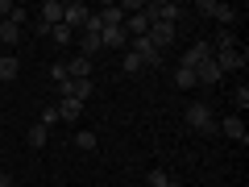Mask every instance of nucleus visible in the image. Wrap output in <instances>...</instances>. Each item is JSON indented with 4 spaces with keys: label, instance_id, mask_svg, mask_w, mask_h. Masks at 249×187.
Here are the masks:
<instances>
[{
    "label": "nucleus",
    "instance_id": "obj_18",
    "mask_svg": "<svg viewBox=\"0 0 249 187\" xmlns=\"http://www.w3.org/2000/svg\"><path fill=\"white\" fill-rule=\"evenodd\" d=\"M83 34H104V17H100V13H88V21H83Z\"/></svg>",
    "mask_w": 249,
    "mask_h": 187
},
{
    "label": "nucleus",
    "instance_id": "obj_19",
    "mask_svg": "<svg viewBox=\"0 0 249 187\" xmlns=\"http://www.w3.org/2000/svg\"><path fill=\"white\" fill-rule=\"evenodd\" d=\"M232 46H237V34H232V29H220V34H216V46H212V50H232Z\"/></svg>",
    "mask_w": 249,
    "mask_h": 187
},
{
    "label": "nucleus",
    "instance_id": "obj_12",
    "mask_svg": "<svg viewBox=\"0 0 249 187\" xmlns=\"http://www.w3.org/2000/svg\"><path fill=\"white\" fill-rule=\"evenodd\" d=\"M88 75H91V58L75 54V58L67 62V79H88Z\"/></svg>",
    "mask_w": 249,
    "mask_h": 187
},
{
    "label": "nucleus",
    "instance_id": "obj_13",
    "mask_svg": "<svg viewBox=\"0 0 249 187\" xmlns=\"http://www.w3.org/2000/svg\"><path fill=\"white\" fill-rule=\"evenodd\" d=\"M17 75H21V58H17V54H0V79H17Z\"/></svg>",
    "mask_w": 249,
    "mask_h": 187
},
{
    "label": "nucleus",
    "instance_id": "obj_8",
    "mask_svg": "<svg viewBox=\"0 0 249 187\" xmlns=\"http://www.w3.org/2000/svg\"><path fill=\"white\" fill-rule=\"evenodd\" d=\"M216 129H220L224 137H232V142H241V146L249 142V129H245V121H241V116H224V121L216 125Z\"/></svg>",
    "mask_w": 249,
    "mask_h": 187
},
{
    "label": "nucleus",
    "instance_id": "obj_5",
    "mask_svg": "<svg viewBox=\"0 0 249 187\" xmlns=\"http://www.w3.org/2000/svg\"><path fill=\"white\" fill-rule=\"evenodd\" d=\"M145 17H150V21H162V25H178V4H166V0L145 4Z\"/></svg>",
    "mask_w": 249,
    "mask_h": 187
},
{
    "label": "nucleus",
    "instance_id": "obj_20",
    "mask_svg": "<svg viewBox=\"0 0 249 187\" xmlns=\"http://www.w3.org/2000/svg\"><path fill=\"white\" fill-rule=\"evenodd\" d=\"M145 187H170V175H166V170H158V167H154L150 175H145Z\"/></svg>",
    "mask_w": 249,
    "mask_h": 187
},
{
    "label": "nucleus",
    "instance_id": "obj_29",
    "mask_svg": "<svg viewBox=\"0 0 249 187\" xmlns=\"http://www.w3.org/2000/svg\"><path fill=\"white\" fill-rule=\"evenodd\" d=\"M9 13H13V4H4V0H0V21H9Z\"/></svg>",
    "mask_w": 249,
    "mask_h": 187
},
{
    "label": "nucleus",
    "instance_id": "obj_10",
    "mask_svg": "<svg viewBox=\"0 0 249 187\" xmlns=\"http://www.w3.org/2000/svg\"><path fill=\"white\" fill-rule=\"evenodd\" d=\"M204 58H212V46H208V42H196L191 50L183 54V62H178V67H187V71H196V67H199Z\"/></svg>",
    "mask_w": 249,
    "mask_h": 187
},
{
    "label": "nucleus",
    "instance_id": "obj_2",
    "mask_svg": "<svg viewBox=\"0 0 249 187\" xmlns=\"http://www.w3.org/2000/svg\"><path fill=\"white\" fill-rule=\"evenodd\" d=\"M183 116H187L191 129H199V133H216V121H212V112H208V104H191Z\"/></svg>",
    "mask_w": 249,
    "mask_h": 187
},
{
    "label": "nucleus",
    "instance_id": "obj_31",
    "mask_svg": "<svg viewBox=\"0 0 249 187\" xmlns=\"http://www.w3.org/2000/svg\"><path fill=\"white\" fill-rule=\"evenodd\" d=\"M170 187H175V183H170Z\"/></svg>",
    "mask_w": 249,
    "mask_h": 187
},
{
    "label": "nucleus",
    "instance_id": "obj_28",
    "mask_svg": "<svg viewBox=\"0 0 249 187\" xmlns=\"http://www.w3.org/2000/svg\"><path fill=\"white\" fill-rule=\"evenodd\" d=\"M232 100H237V108H249V88H245V83L237 88V96H232Z\"/></svg>",
    "mask_w": 249,
    "mask_h": 187
},
{
    "label": "nucleus",
    "instance_id": "obj_6",
    "mask_svg": "<svg viewBox=\"0 0 249 187\" xmlns=\"http://www.w3.org/2000/svg\"><path fill=\"white\" fill-rule=\"evenodd\" d=\"M88 4H79V0H75V4H62V25H67V29H71V34H75V29H83V21H88Z\"/></svg>",
    "mask_w": 249,
    "mask_h": 187
},
{
    "label": "nucleus",
    "instance_id": "obj_4",
    "mask_svg": "<svg viewBox=\"0 0 249 187\" xmlns=\"http://www.w3.org/2000/svg\"><path fill=\"white\" fill-rule=\"evenodd\" d=\"M54 25H62V0H46L42 17H37V34H50Z\"/></svg>",
    "mask_w": 249,
    "mask_h": 187
},
{
    "label": "nucleus",
    "instance_id": "obj_22",
    "mask_svg": "<svg viewBox=\"0 0 249 187\" xmlns=\"http://www.w3.org/2000/svg\"><path fill=\"white\" fill-rule=\"evenodd\" d=\"M75 146H79V150H96V133H88V129H83V133H75Z\"/></svg>",
    "mask_w": 249,
    "mask_h": 187
},
{
    "label": "nucleus",
    "instance_id": "obj_9",
    "mask_svg": "<svg viewBox=\"0 0 249 187\" xmlns=\"http://www.w3.org/2000/svg\"><path fill=\"white\" fill-rule=\"evenodd\" d=\"M145 37H150V46H154V50H162V46H170V42H175V25L150 21V34H145Z\"/></svg>",
    "mask_w": 249,
    "mask_h": 187
},
{
    "label": "nucleus",
    "instance_id": "obj_27",
    "mask_svg": "<svg viewBox=\"0 0 249 187\" xmlns=\"http://www.w3.org/2000/svg\"><path fill=\"white\" fill-rule=\"evenodd\" d=\"M54 121H58V108H42V121H37V125H46V129H50Z\"/></svg>",
    "mask_w": 249,
    "mask_h": 187
},
{
    "label": "nucleus",
    "instance_id": "obj_16",
    "mask_svg": "<svg viewBox=\"0 0 249 187\" xmlns=\"http://www.w3.org/2000/svg\"><path fill=\"white\" fill-rule=\"evenodd\" d=\"M46 137H50V129H46V125H34V129H29V146H34V150H42Z\"/></svg>",
    "mask_w": 249,
    "mask_h": 187
},
{
    "label": "nucleus",
    "instance_id": "obj_30",
    "mask_svg": "<svg viewBox=\"0 0 249 187\" xmlns=\"http://www.w3.org/2000/svg\"><path fill=\"white\" fill-rule=\"evenodd\" d=\"M0 187H13V179H9V175H0Z\"/></svg>",
    "mask_w": 249,
    "mask_h": 187
},
{
    "label": "nucleus",
    "instance_id": "obj_11",
    "mask_svg": "<svg viewBox=\"0 0 249 187\" xmlns=\"http://www.w3.org/2000/svg\"><path fill=\"white\" fill-rule=\"evenodd\" d=\"M224 75H220V67H216V58H204L196 67V83H220Z\"/></svg>",
    "mask_w": 249,
    "mask_h": 187
},
{
    "label": "nucleus",
    "instance_id": "obj_25",
    "mask_svg": "<svg viewBox=\"0 0 249 187\" xmlns=\"http://www.w3.org/2000/svg\"><path fill=\"white\" fill-rule=\"evenodd\" d=\"M50 37H54V42H71L75 34H71V29H67V25H54V29H50Z\"/></svg>",
    "mask_w": 249,
    "mask_h": 187
},
{
    "label": "nucleus",
    "instance_id": "obj_23",
    "mask_svg": "<svg viewBox=\"0 0 249 187\" xmlns=\"http://www.w3.org/2000/svg\"><path fill=\"white\" fill-rule=\"evenodd\" d=\"M121 67H124V75H133V71H142V58H137V54L129 50V54H124V62H121Z\"/></svg>",
    "mask_w": 249,
    "mask_h": 187
},
{
    "label": "nucleus",
    "instance_id": "obj_14",
    "mask_svg": "<svg viewBox=\"0 0 249 187\" xmlns=\"http://www.w3.org/2000/svg\"><path fill=\"white\" fill-rule=\"evenodd\" d=\"M54 108H58V121H75V116L83 112V104H79V100H71V96H62Z\"/></svg>",
    "mask_w": 249,
    "mask_h": 187
},
{
    "label": "nucleus",
    "instance_id": "obj_7",
    "mask_svg": "<svg viewBox=\"0 0 249 187\" xmlns=\"http://www.w3.org/2000/svg\"><path fill=\"white\" fill-rule=\"evenodd\" d=\"M100 46H104V50H124V46H129V34H124V25H104V34H100Z\"/></svg>",
    "mask_w": 249,
    "mask_h": 187
},
{
    "label": "nucleus",
    "instance_id": "obj_24",
    "mask_svg": "<svg viewBox=\"0 0 249 187\" xmlns=\"http://www.w3.org/2000/svg\"><path fill=\"white\" fill-rule=\"evenodd\" d=\"M50 79L54 83H67V62H54V67H50Z\"/></svg>",
    "mask_w": 249,
    "mask_h": 187
},
{
    "label": "nucleus",
    "instance_id": "obj_26",
    "mask_svg": "<svg viewBox=\"0 0 249 187\" xmlns=\"http://www.w3.org/2000/svg\"><path fill=\"white\" fill-rule=\"evenodd\" d=\"M9 21H13V25H17V29H21V25H25V21H29V13H25V9H17V4H13V13H9Z\"/></svg>",
    "mask_w": 249,
    "mask_h": 187
},
{
    "label": "nucleus",
    "instance_id": "obj_21",
    "mask_svg": "<svg viewBox=\"0 0 249 187\" xmlns=\"http://www.w3.org/2000/svg\"><path fill=\"white\" fill-rule=\"evenodd\" d=\"M175 88H196V71L178 67V71H175Z\"/></svg>",
    "mask_w": 249,
    "mask_h": 187
},
{
    "label": "nucleus",
    "instance_id": "obj_17",
    "mask_svg": "<svg viewBox=\"0 0 249 187\" xmlns=\"http://www.w3.org/2000/svg\"><path fill=\"white\" fill-rule=\"evenodd\" d=\"M100 17H104V25H124V13H121V4H108V9L100 13Z\"/></svg>",
    "mask_w": 249,
    "mask_h": 187
},
{
    "label": "nucleus",
    "instance_id": "obj_1",
    "mask_svg": "<svg viewBox=\"0 0 249 187\" xmlns=\"http://www.w3.org/2000/svg\"><path fill=\"white\" fill-rule=\"evenodd\" d=\"M212 58H216V67H220V75L224 71H241L249 62V50L245 46H232V50H212Z\"/></svg>",
    "mask_w": 249,
    "mask_h": 187
},
{
    "label": "nucleus",
    "instance_id": "obj_3",
    "mask_svg": "<svg viewBox=\"0 0 249 187\" xmlns=\"http://www.w3.org/2000/svg\"><path fill=\"white\" fill-rule=\"evenodd\" d=\"M199 13H208V17H216V21H220L224 29H229L232 21H237V9H232V4H220V0H199Z\"/></svg>",
    "mask_w": 249,
    "mask_h": 187
},
{
    "label": "nucleus",
    "instance_id": "obj_15",
    "mask_svg": "<svg viewBox=\"0 0 249 187\" xmlns=\"http://www.w3.org/2000/svg\"><path fill=\"white\" fill-rule=\"evenodd\" d=\"M21 42V29L13 21H0V46H17Z\"/></svg>",
    "mask_w": 249,
    "mask_h": 187
}]
</instances>
